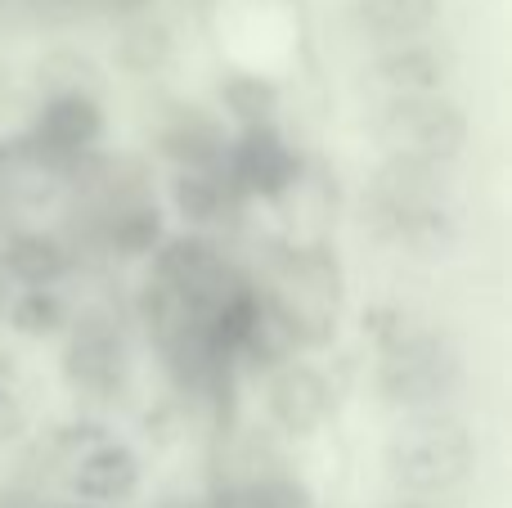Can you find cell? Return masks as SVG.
<instances>
[{
    "mask_svg": "<svg viewBox=\"0 0 512 508\" xmlns=\"http://www.w3.org/2000/svg\"><path fill=\"white\" fill-rule=\"evenodd\" d=\"M0 266L18 288H59L72 270V252L45 230H14L0 248Z\"/></svg>",
    "mask_w": 512,
    "mask_h": 508,
    "instance_id": "obj_11",
    "label": "cell"
},
{
    "mask_svg": "<svg viewBox=\"0 0 512 508\" xmlns=\"http://www.w3.org/2000/svg\"><path fill=\"white\" fill-rule=\"evenodd\" d=\"M140 482H144V464L122 441H99V446L86 450V455L77 459V468H72V495L95 508L131 500V495L140 491Z\"/></svg>",
    "mask_w": 512,
    "mask_h": 508,
    "instance_id": "obj_10",
    "label": "cell"
},
{
    "mask_svg": "<svg viewBox=\"0 0 512 508\" xmlns=\"http://www.w3.org/2000/svg\"><path fill=\"white\" fill-rule=\"evenodd\" d=\"M108 131L104 104L90 90H54L41 104L32 122V153L45 162H63V158H81L86 149H95Z\"/></svg>",
    "mask_w": 512,
    "mask_h": 508,
    "instance_id": "obj_6",
    "label": "cell"
},
{
    "mask_svg": "<svg viewBox=\"0 0 512 508\" xmlns=\"http://www.w3.org/2000/svg\"><path fill=\"white\" fill-rule=\"evenodd\" d=\"M225 149H230L225 131L203 113H189V117H180L176 126L162 131V153H167L180 171H212L216 162L225 158Z\"/></svg>",
    "mask_w": 512,
    "mask_h": 508,
    "instance_id": "obj_13",
    "label": "cell"
},
{
    "mask_svg": "<svg viewBox=\"0 0 512 508\" xmlns=\"http://www.w3.org/2000/svg\"><path fill=\"white\" fill-rule=\"evenodd\" d=\"M122 342L113 338V329H99L95 320L81 324L77 338H72V351H68V374L72 383L90 387V392H113L122 383Z\"/></svg>",
    "mask_w": 512,
    "mask_h": 508,
    "instance_id": "obj_12",
    "label": "cell"
},
{
    "mask_svg": "<svg viewBox=\"0 0 512 508\" xmlns=\"http://www.w3.org/2000/svg\"><path fill=\"white\" fill-rule=\"evenodd\" d=\"M162 243H167V225H162L158 203H131L122 212H113V221H108V248H113V257L140 261V257H153Z\"/></svg>",
    "mask_w": 512,
    "mask_h": 508,
    "instance_id": "obj_14",
    "label": "cell"
},
{
    "mask_svg": "<svg viewBox=\"0 0 512 508\" xmlns=\"http://www.w3.org/2000/svg\"><path fill=\"white\" fill-rule=\"evenodd\" d=\"M171 32L167 23H158V18H140V23H131L122 32V41H117V59H122V68L140 72V77H149V72H158L162 63L171 59Z\"/></svg>",
    "mask_w": 512,
    "mask_h": 508,
    "instance_id": "obj_18",
    "label": "cell"
},
{
    "mask_svg": "<svg viewBox=\"0 0 512 508\" xmlns=\"http://www.w3.org/2000/svg\"><path fill=\"white\" fill-rule=\"evenodd\" d=\"M382 464H387V477L400 495H409V500H441V495L472 482V473H477V441H472L468 423L445 410L409 414L387 437Z\"/></svg>",
    "mask_w": 512,
    "mask_h": 508,
    "instance_id": "obj_1",
    "label": "cell"
},
{
    "mask_svg": "<svg viewBox=\"0 0 512 508\" xmlns=\"http://www.w3.org/2000/svg\"><path fill=\"white\" fill-rule=\"evenodd\" d=\"M77 508H95V504H77Z\"/></svg>",
    "mask_w": 512,
    "mask_h": 508,
    "instance_id": "obj_21",
    "label": "cell"
},
{
    "mask_svg": "<svg viewBox=\"0 0 512 508\" xmlns=\"http://www.w3.org/2000/svg\"><path fill=\"white\" fill-rule=\"evenodd\" d=\"M436 23H441V0H351L346 9V27L378 50L423 41Z\"/></svg>",
    "mask_w": 512,
    "mask_h": 508,
    "instance_id": "obj_9",
    "label": "cell"
},
{
    "mask_svg": "<svg viewBox=\"0 0 512 508\" xmlns=\"http://www.w3.org/2000/svg\"><path fill=\"white\" fill-rule=\"evenodd\" d=\"M230 158V180L252 198H283L297 185V153L283 140V131L274 122L265 126H243L234 135V144L225 149Z\"/></svg>",
    "mask_w": 512,
    "mask_h": 508,
    "instance_id": "obj_7",
    "label": "cell"
},
{
    "mask_svg": "<svg viewBox=\"0 0 512 508\" xmlns=\"http://www.w3.org/2000/svg\"><path fill=\"white\" fill-rule=\"evenodd\" d=\"M18 432H23V410H18V401L5 392V387H0V446H5V441H14Z\"/></svg>",
    "mask_w": 512,
    "mask_h": 508,
    "instance_id": "obj_20",
    "label": "cell"
},
{
    "mask_svg": "<svg viewBox=\"0 0 512 508\" xmlns=\"http://www.w3.org/2000/svg\"><path fill=\"white\" fill-rule=\"evenodd\" d=\"M221 104L239 126H265L279 108V86L252 72H234L221 81Z\"/></svg>",
    "mask_w": 512,
    "mask_h": 508,
    "instance_id": "obj_16",
    "label": "cell"
},
{
    "mask_svg": "<svg viewBox=\"0 0 512 508\" xmlns=\"http://www.w3.org/2000/svg\"><path fill=\"white\" fill-rule=\"evenodd\" d=\"M373 140L387 158L427 162V167H445L468 149V113L459 99L450 95H405V99H382L373 108L369 122Z\"/></svg>",
    "mask_w": 512,
    "mask_h": 508,
    "instance_id": "obj_4",
    "label": "cell"
},
{
    "mask_svg": "<svg viewBox=\"0 0 512 508\" xmlns=\"http://www.w3.org/2000/svg\"><path fill=\"white\" fill-rule=\"evenodd\" d=\"M9 324L23 338H54L68 324V306L54 288H18V297L9 302Z\"/></svg>",
    "mask_w": 512,
    "mask_h": 508,
    "instance_id": "obj_17",
    "label": "cell"
},
{
    "mask_svg": "<svg viewBox=\"0 0 512 508\" xmlns=\"http://www.w3.org/2000/svg\"><path fill=\"white\" fill-rule=\"evenodd\" d=\"M369 216L387 239L405 243L418 257H445L454 248V212L445 203L441 167L387 158L373 180Z\"/></svg>",
    "mask_w": 512,
    "mask_h": 508,
    "instance_id": "obj_2",
    "label": "cell"
},
{
    "mask_svg": "<svg viewBox=\"0 0 512 508\" xmlns=\"http://www.w3.org/2000/svg\"><path fill=\"white\" fill-rule=\"evenodd\" d=\"M337 410V392L315 365L283 360L265 378V414L288 437H315Z\"/></svg>",
    "mask_w": 512,
    "mask_h": 508,
    "instance_id": "obj_5",
    "label": "cell"
},
{
    "mask_svg": "<svg viewBox=\"0 0 512 508\" xmlns=\"http://www.w3.org/2000/svg\"><path fill=\"white\" fill-rule=\"evenodd\" d=\"M243 508H315V495L297 477H261L243 491Z\"/></svg>",
    "mask_w": 512,
    "mask_h": 508,
    "instance_id": "obj_19",
    "label": "cell"
},
{
    "mask_svg": "<svg viewBox=\"0 0 512 508\" xmlns=\"http://www.w3.org/2000/svg\"><path fill=\"white\" fill-rule=\"evenodd\" d=\"M463 347L441 329H409L382 347L378 356V396L391 410L427 414L441 410L463 387Z\"/></svg>",
    "mask_w": 512,
    "mask_h": 508,
    "instance_id": "obj_3",
    "label": "cell"
},
{
    "mask_svg": "<svg viewBox=\"0 0 512 508\" xmlns=\"http://www.w3.org/2000/svg\"><path fill=\"white\" fill-rule=\"evenodd\" d=\"M171 207L185 225H216L225 216V185L212 171H176Z\"/></svg>",
    "mask_w": 512,
    "mask_h": 508,
    "instance_id": "obj_15",
    "label": "cell"
},
{
    "mask_svg": "<svg viewBox=\"0 0 512 508\" xmlns=\"http://www.w3.org/2000/svg\"><path fill=\"white\" fill-rule=\"evenodd\" d=\"M454 77V54L436 41H405L387 45L369 59L364 81L382 90V99H405V95H445Z\"/></svg>",
    "mask_w": 512,
    "mask_h": 508,
    "instance_id": "obj_8",
    "label": "cell"
}]
</instances>
